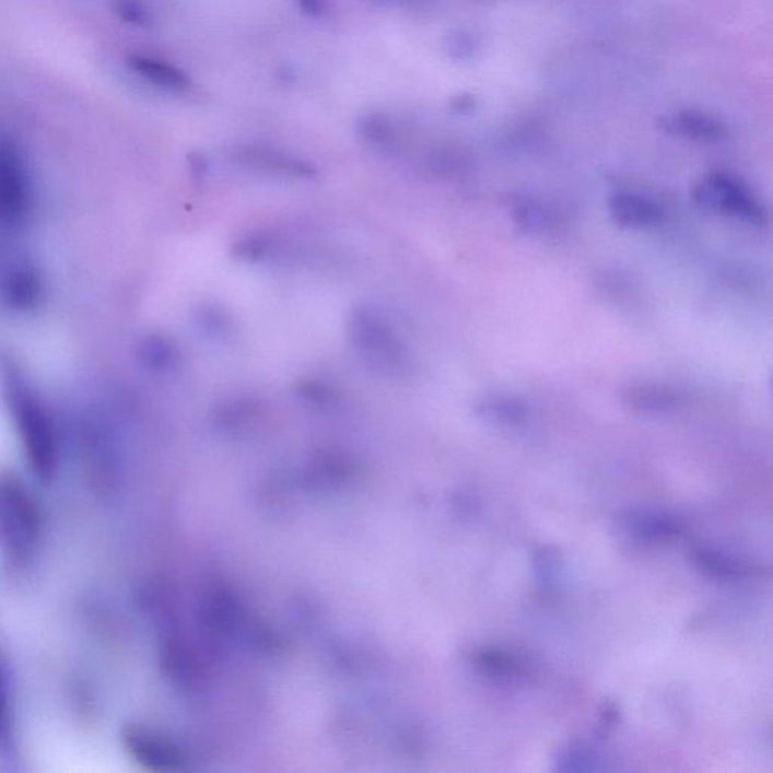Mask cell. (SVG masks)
I'll return each mask as SVG.
<instances>
[{
	"label": "cell",
	"mask_w": 773,
	"mask_h": 773,
	"mask_svg": "<svg viewBox=\"0 0 773 773\" xmlns=\"http://www.w3.org/2000/svg\"><path fill=\"white\" fill-rule=\"evenodd\" d=\"M691 197L698 208L717 216L754 227H764L769 222V212L763 201L739 177L721 169H712L698 177Z\"/></svg>",
	"instance_id": "1"
},
{
	"label": "cell",
	"mask_w": 773,
	"mask_h": 773,
	"mask_svg": "<svg viewBox=\"0 0 773 773\" xmlns=\"http://www.w3.org/2000/svg\"><path fill=\"white\" fill-rule=\"evenodd\" d=\"M349 336L368 366L383 374H395L406 366V347L394 327L372 308H356L349 320Z\"/></svg>",
	"instance_id": "2"
},
{
	"label": "cell",
	"mask_w": 773,
	"mask_h": 773,
	"mask_svg": "<svg viewBox=\"0 0 773 773\" xmlns=\"http://www.w3.org/2000/svg\"><path fill=\"white\" fill-rule=\"evenodd\" d=\"M659 126L665 133L688 141L716 142L727 137V126L724 121L705 110H677L665 115Z\"/></svg>",
	"instance_id": "3"
},
{
	"label": "cell",
	"mask_w": 773,
	"mask_h": 773,
	"mask_svg": "<svg viewBox=\"0 0 773 773\" xmlns=\"http://www.w3.org/2000/svg\"><path fill=\"white\" fill-rule=\"evenodd\" d=\"M621 399L630 410L642 414H665L683 406L686 394L674 384L649 380L624 388Z\"/></svg>",
	"instance_id": "4"
},
{
	"label": "cell",
	"mask_w": 773,
	"mask_h": 773,
	"mask_svg": "<svg viewBox=\"0 0 773 773\" xmlns=\"http://www.w3.org/2000/svg\"><path fill=\"white\" fill-rule=\"evenodd\" d=\"M610 218L625 229H654L664 224L666 213L660 204L640 194L618 192L609 198Z\"/></svg>",
	"instance_id": "5"
},
{
	"label": "cell",
	"mask_w": 773,
	"mask_h": 773,
	"mask_svg": "<svg viewBox=\"0 0 773 773\" xmlns=\"http://www.w3.org/2000/svg\"><path fill=\"white\" fill-rule=\"evenodd\" d=\"M127 67L134 74L153 83L159 89L168 91H185L190 86L188 74L177 69L173 63L147 55H130L126 59Z\"/></svg>",
	"instance_id": "6"
},
{
	"label": "cell",
	"mask_w": 773,
	"mask_h": 773,
	"mask_svg": "<svg viewBox=\"0 0 773 773\" xmlns=\"http://www.w3.org/2000/svg\"><path fill=\"white\" fill-rule=\"evenodd\" d=\"M478 412L499 425L515 426L525 422L529 410L520 399L507 395H490L478 403Z\"/></svg>",
	"instance_id": "7"
},
{
	"label": "cell",
	"mask_w": 773,
	"mask_h": 773,
	"mask_svg": "<svg viewBox=\"0 0 773 773\" xmlns=\"http://www.w3.org/2000/svg\"><path fill=\"white\" fill-rule=\"evenodd\" d=\"M114 11L129 25L147 26L152 22V14L141 0H114Z\"/></svg>",
	"instance_id": "8"
},
{
	"label": "cell",
	"mask_w": 773,
	"mask_h": 773,
	"mask_svg": "<svg viewBox=\"0 0 773 773\" xmlns=\"http://www.w3.org/2000/svg\"><path fill=\"white\" fill-rule=\"evenodd\" d=\"M514 215L518 224L526 230H539L546 225V212L539 204L530 200H520L515 203Z\"/></svg>",
	"instance_id": "9"
},
{
	"label": "cell",
	"mask_w": 773,
	"mask_h": 773,
	"mask_svg": "<svg viewBox=\"0 0 773 773\" xmlns=\"http://www.w3.org/2000/svg\"><path fill=\"white\" fill-rule=\"evenodd\" d=\"M305 14L320 15L325 11V0H295Z\"/></svg>",
	"instance_id": "10"
},
{
	"label": "cell",
	"mask_w": 773,
	"mask_h": 773,
	"mask_svg": "<svg viewBox=\"0 0 773 773\" xmlns=\"http://www.w3.org/2000/svg\"><path fill=\"white\" fill-rule=\"evenodd\" d=\"M769 387H771V391H772V395H773V372H772V374H771V378H769Z\"/></svg>",
	"instance_id": "11"
}]
</instances>
